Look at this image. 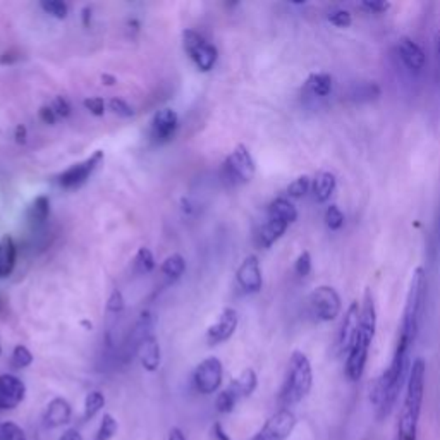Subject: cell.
Masks as SVG:
<instances>
[{
  "mask_svg": "<svg viewBox=\"0 0 440 440\" xmlns=\"http://www.w3.org/2000/svg\"><path fill=\"white\" fill-rule=\"evenodd\" d=\"M408 353L409 346L397 342L396 353H394V358L390 361L389 368L377 378L374 389H371L370 399L375 408H377L378 420L387 418L390 415V411L396 406L402 385H404V382H408L409 368H411Z\"/></svg>",
  "mask_w": 440,
  "mask_h": 440,
  "instance_id": "6da1fadb",
  "label": "cell"
},
{
  "mask_svg": "<svg viewBox=\"0 0 440 440\" xmlns=\"http://www.w3.org/2000/svg\"><path fill=\"white\" fill-rule=\"evenodd\" d=\"M425 377H427V363L423 358H416L409 368L408 382H406V397L397 421L396 440H416L418 437V421L421 415L425 394Z\"/></svg>",
  "mask_w": 440,
  "mask_h": 440,
  "instance_id": "7a4b0ae2",
  "label": "cell"
},
{
  "mask_svg": "<svg viewBox=\"0 0 440 440\" xmlns=\"http://www.w3.org/2000/svg\"><path fill=\"white\" fill-rule=\"evenodd\" d=\"M375 329H377V310H375L374 296L370 289L364 291L363 306L360 311V329L348 351L346 360V375L351 382H358L367 367L368 351L374 341Z\"/></svg>",
  "mask_w": 440,
  "mask_h": 440,
  "instance_id": "3957f363",
  "label": "cell"
},
{
  "mask_svg": "<svg viewBox=\"0 0 440 440\" xmlns=\"http://www.w3.org/2000/svg\"><path fill=\"white\" fill-rule=\"evenodd\" d=\"M311 385H313V371H311L310 360L304 353L294 351L289 360L288 375L279 394L282 409H288V406L303 401L310 394Z\"/></svg>",
  "mask_w": 440,
  "mask_h": 440,
  "instance_id": "277c9868",
  "label": "cell"
},
{
  "mask_svg": "<svg viewBox=\"0 0 440 440\" xmlns=\"http://www.w3.org/2000/svg\"><path fill=\"white\" fill-rule=\"evenodd\" d=\"M425 296H427V274L418 267L413 272L411 281H409L408 294H406L404 311H402L401 334L399 341L411 346L418 336L421 311H423Z\"/></svg>",
  "mask_w": 440,
  "mask_h": 440,
  "instance_id": "5b68a950",
  "label": "cell"
},
{
  "mask_svg": "<svg viewBox=\"0 0 440 440\" xmlns=\"http://www.w3.org/2000/svg\"><path fill=\"white\" fill-rule=\"evenodd\" d=\"M310 310L315 318L322 322L336 320L341 313V296L330 285H320L310 294Z\"/></svg>",
  "mask_w": 440,
  "mask_h": 440,
  "instance_id": "8992f818",
  "label": "cell"
},
{
  "mask_svg": "<svg viewBox=\"0 0 440 440\" xmlns=\"http://www.w3.org/2000/svg\"><path fill=\"white\" fill-rule=\"evenodd\" d=\"M184 38V48L190 54V57L193 59V62L197 64V67L203 73H208L210 69H213L217 62V48L212 43H208L200 33L193 31V29H186L183 33Z\"/></svg>",
  "mask_w": 440,
  "mask_h": 440,
  "instance_id": "52a82bcc",
  "label": "cell"
},
{
  "mask_svg": "<svg viewBox=\"0 0 440 440\" xmlns=\"http://www.w3.org/2000/svg\"><path fill=\"white\" fill-rule=\"evenodd\" d=\"M255 174V162L244 145H238L224 162V178L232 184L248 183Z\"/></svg>",
  "mask_w": 440,
  "mask_h": 440,
  "instance_id": "ba28073f",
  "label": "cell"
},
{
  "mask_svg": "<svg viewBox=\"0 0 440 440\" xmlns=\"http://www.w3.org/2000/svg\"><path fill=\"white\" fill-rule=\"evenodd\" d=\"M222 378H224V368H222L220 360L213 356L203 360L193 374L194 387L198 392L205 396H210L220 389Z\"/></svg>",
  "mask_w": 440,
  "mask_h": 440,
  "instance_id": "9c48e42d",
  "label": "cell"
},
{
  "mask_svg": "<svg viewBox=\"0 0 440 440\" xmlns=\"http://www.w3.org/2000/svg\"><path fill=\"white\" fill-rule=\"evenodd\" d=\"M296 427L294 413L289 409H279L276 415L270 416L251 440H288L291 437L292 430Z\"/></svg>",
  "mask_w": 440,
  "mask_h": 440,
  "instance_id": "30bf717a",
  "label": "cell"
},
{
  "mask_svg": "<svg viewBox=\"0 0 440 440\" xmlns=\"http://www.w3.org/2000/svg\"><path fill=\"white\" fill-rule=\"evenodd\" d=\"M104 160V152H95L90 159H86L85 162H80V164L73 165L67 171H64L62 174L59 176V184L66 190H74V187H80L81 184H85L88 180L92 172L95 171L100 165V162Z\"/></svg>",
  "mask_w": 440,
  "mask_h": 440,
  "instance_id": "8fae6325",
  "label": "cell"
},
{
  "mask_svg": "<svg viewBox=\"0 0 440 440\" xmlns=\"http://www.w3.org/2000/svg\"><path fill=\"white\" fill-rule=\"evenodd\" d=\"M26 385L16 375H0V409H14L24 401Z\"/></svg>",
  "mask_w": 440,
  "mask_h": 440,
  "instance_id": "7c38bea8",
  "label": "cell"
},
{
  "mask_svg": "<svg viewBox=\"0 0 440 440\" xmlns=\"http://www.w3.org/2000/svg\"><path fill=\"white\" fill-rule=\"evenodd\" d=\"M236 279L241 285L244 292H258L262 289L263 279H262V270H260V262L255 255L248 257L246 260L241 263L236 274Z\"/></svg>",
  "mask_w": 440,
  "mask_h": 440,
  "instance_id": "4fadbf2b",
  "label": "cell"
},
{
  "mask_svg": "<svg viewBox=\"0 0 440 440\" xmlns=\"http://www.w3.org/2000/svg\"><path fill=\"white\" fill-rule=\"evenodd\" d=\"M238 311L232 310V308H225L220 313L219 320L215 325H212L206 332V339L210 344H220V342L229 341L232 337V334L236 332V327H238Z\"/></svg>",
  "mask_w": 440,
  "mask_h": 440,
  "instance_id": "5bb4252c",
  "label": "cell"
},
{
  "mask_svg": "<svg viewBox=\"0 0 440 440\" xmlns=\"http://www.w3.org/2000/svg\"><path fill=\"white\" fill-rule=\"evenodd\" d=\"M179 126L178 112L172 108H162L155 114L152 120V136L159 143L169 141L174 136L176 129Z\"/></svg>",
  "mask_w": 440,
  "mask_h": 440,
  "instance_id": "9a60e30c",
  "label": "cell"
},
{
  "mask_svg": "<svg viewBox=\"0 0 440 440\" xmlns=\"http://www.w3.org/2000/svg\"><path fill=\"white\" fill-rule=\"evenodd\" d=\"M397 54L406 67L413 73H421L427 64V55L421 50V47L411 38H401L397 41Z\"/></svg>",
  "mask_w": 440,
  "mask_h": 440,
  "instance_id": "2e32d148",
  "label": "cell"
},
{
  "mask_svg": "<svg viewBox=\"0 0 440 440\" xmlns=\"http://www.w3.org/2000/svg\"><path fill=\"white\" fill-rule=\"evenodd\" d=\"M360 311L361 308L358 306V303H351L349 304L348 311L344 315V320H342L341 330H339V337H337V344H339L341 351H349L351 348L353 341H355L356 334H358L360 329Z\"/></svg>",
  "mask_w": 440,
  "mask_h": 440,
  "instance_id": "e0dca14e",
  "label": "cell"
},
{
  "mask_svg": "<svg viewBox=\"0 0 440 440\" xmlns=\"http://www.w3.org/2000/svg\"><path fill=\"white\" fill-rule=\"evenodd\" d=\"M71 418H73V408H71L69 401L64 397L52 399L43 413V423L48 428H59L62 425H67Z\"/></svg>",
  "mask_w": 440,
  "mask_h": 440,
  "instance_id": "ac0fdd59",
  "label": "cell"
},
{
  "mask_svg": "<svg viewBox=\"0 0 440 440\" xmlns=\"http://www.w3.org/2000/svg\"><path fill=\"white\" fill-rule=\"evenodd\" d=\"M138 356H140L141 367L146 371H157L160 367V346L153 336H146L138 346Z\"/></svg>",
  "mask_w": 440,
  "mask_h": 440,
  "instance_id": "d6986e66",
  "label": "cell"
},
{
  "mask_svg": "<svg viewBox=\"0 0 440 440\" xmlns=\"http://www.w3.org/2000/svg\"><path fill=\"white\" fill-rule=\"evenodd\" d=\"M16 257L17 248L14 239L10 236H3L0 239V279L13 274L14 267H16Z\"/></svg>",
  "mask_w": 440,
  "mask_h": 440,
  "instance_id": "ffe728a7",
  "label": "cell"
},
{
  "mask_svg": "<svg viewBox=\"0 0 440 440\" xmlns=\"http://www.w3.org/2000/svg\"><path fill=\"white\" fill-rule=\"evenodd\" d=\"M336 184H337L336 176H334L332 172H329V171L318 172L313 179V186H311L315 200L325 203L330 197H332L334 191H336Z\"/></svg>",
  "mask_w": 440,
  "mask_h": 440,
  "instance_id": "44dd1931",
  "label": "cell"
},
{
  "mask_svg": "<svg viewBox=\"0 0 440 440\" xmlns=\"http://www.w3.org/2000/svg\"><path fill=\"white\" fill-rule=\"evenodd\" d=\"M257 385H258L257 374H255V370L248 368V370H244L238 378H234V381L231 382V385H229L227 389L231 390L239 401L243 399V397L251 396V394L255 392V389H257Z\"/></svg>",
  "mask_w": 440,
  "mask_h": 440,
  "instance_id": "7402d4cb",
  "label": "cell"
},
{
  "mask_svg": "<svg viewBox=\"0 0 440 440\" xmlns=\"http://www.w3.org/2000/svg\"><path fill=\"white\" fill-rule=\"evenodd\" d=\"M288 225L285 222L277 220V219H270L267 224L262 225L260 232H258V243H260L262 248H270L276 241H279L284 232L288 231Z\"/></svg>",
  "mask_w": 440,
  "mask_h": 440,
  "instance_id": "603a6c76",
  "label": "cell"
},
{
  "mask_svg": "<svg viewBox=\"0 0 440 440\" xmlns=\"http://www.w3.org/2000/svg\"><path fill=\"white\" fill-rule=\"evenodd\" d=\"M269 213L270 219H277L285 222V224H292L298 219V210L292 205L291 201L285 200V198H276L269 205Z\"/></svg>",
  "mask_w": 440,
  "mask_h": 440,
  "instance_id": "cb8c5ba5",
  "label": "cell"
},
{
  "mask_svg": "<svg viewBox=\"0 0 440 440\" xmlns=\"http://www.w3.org/2000/svg\"><path fill=\"white\" fill-rule=\"evenodd\" d=\"M306 90L313 97L325 99L332 92V76L327 73H313L306 80Z\"/></svg>",
  "mask_w": 440,
  "mask_h": 440,
  "instance_id": "d4e9b609",
  "label": "cell"
},
{
  "mask_svg": "<svg viewBox=\"0 0 440 440\" xmlns=\"http://www.w3.org/2000/svg\"><path fill=\"white\" fill-rule=\"evenodd\" d=\"M105 406V396L100 390H92L88 396L85 397V408H83V418L85 421L95 418L97 415L104 409Z\"/></svg>",
  "mask_w": 440,
  "mask_h": 440,
  "instance_id": "484cf974",
  "label": "cell"
},
{
  "mask_svg": "<svg viewBox=\"0 0 440 440\" xmlns=\"http://www.w3.org/2000/svg\"><path fill=\"white\" fill-rule=\"evenodd\" d=\"M160 269L167 277H171V279H178V277H180L184 274L186 262H184V258L180 257V255L174 253V255H171V257L165 258V262L162 263Z\"/></svg>",
  "mask_w": 440,
  "mask_h": 440,
  "instance_id": "4316f807",
  "label": "cell"
},
{
  "mask_svg": "<svg viewBox=\"0 0 440 440\" xmlns=\"http://www.w3.org/2000/svg\"><path fill=\"white\" fill-rule=\"evenodd\" d=\"M381 97V88H378L377 83H363L353 88L351 99L356 101H368L375 100Z\"/></svg>",
  "mask_w": 440,
  "mask_h": 440,
  "instance_id": "83f0119b",
  "label": "cell"
},
{
  "mask_svg": "<svg viewBox=\"0 0 440 440\" xmlns=\"http://www.w3.org/2000/svg\"><path fill=\"white\" fill-rule=\"evenodd\" d=\"M118 430H119L118 420L107 413L100 421V427L95 435V440H112L115 437V434H118Z\"/></svg>",
  "mask_w": 440,
  "mask_h": 440,
  "instance_id": "f1b7e54d",
  "label": "cell"
},
{
  "mask_svg": "<svg viewBox=\"0 0 440 440\" xmlns=\"http://www.w3.org/2000/svg\"><path fill=\"white\" fill-rule=\"evenodd\" d=\"M48 212H50V201L45 194H40L35 201H33L31 208H29V219L33 222H45L48 217Z\"/></svg>",
  "mask_w": 440,
  "mask_h": 440,
  "instance_id": "f546056e",
  "label": "cell"
},
{
  "mask_svg": "<svg viewBox=\"0 0 440 440\" xmlns=\"http://www.w3.org/2000/svg\"><path fill=\"white\" fill-rule=\"evenodd\" d=\"M40 6L45 13L57 17V20H64V17H67V13H69V7L62 0H41Z\"/></svg>",
  "mask_w": 440,
  "mask_h": 440,
  "instance_id": "4dcf8cb0",
  "label": "cell"
},
{
  "mask_svg": "<svg viewBox=\"0 0 440 440\" xmlns=\"http://www.w3.org/2000/svg\"><path fill=\"white\" fill-rule=\"evenodd\" d=\"M0 440H28L24 430L14 421H3L0 425Z\"/></svg>",
  "mask_w": 440,
  "mask_h": 440,
  "instance_id": "1f68e13d",
  "label": "cell"
},
{
  "mask_svg": "<svg viewBox=\"0 0 440 440\" xmlns=\"http://www.w3.org/2000/svg\"><path fill=\"white\" fill-rule=\"evenodd\" d=\"M310 187H311L310 178H308V176H299L298 179H294L291 184H289L285 193H288L291 198H303L304 194L310 191Z\"/></svg>",
  "mask_w": 440,
  "mask_h": 440,
  "instance_id": "d6a6232c",
  "label": "cell"
},
{
  "mask_svg": "<svg viewBox=\"0 0 440 440\" xmlns=\"http://www.w3.org/2000/svg\"><path fill=\"white\" fill-rule=\"evenodd\" d=\"M10 361H13V367L17 368V370H21V368H26L29 367V364L33 363V355L31 351H29L26 346H16L13 351V358H10Z\"/></svg>",
  "mask_w": 440,
  "mask_h": 440,
  "instance_id": "836d02e7",
  "label": "cell"
},
{
  "mask_svg": "<svg viewBox=\"0 0 440 440\" xmlns=\"http://www.w3.org/2000/svg\"><path fill=\"white\" fill-rule=\"evenodd\" d=\"M236 402H238V397H236L231 390L225 389V390H222L219 396H217L215 408H217V411L222 413V415H225V413H231L232 409H234Z\"/></svg>",
  "mask_w": 440,
  "mask_h": 440,
  "instance_id": "e575fe53",
  "label": "cell"
},
{
  "mask_svg": "<svg viewBox=\"0 0 440 440\" xmlns=\"http://www.w3.org/2000/svg\"><path fill=\"white\" fill-rule=\"evenodd\" d=\"M325 224L330 231H339L344 225V213L341 212L337 205H330L325 210Z\"/></svg>",
  "mask_w": 440,
  "mask_h": 440,
  "instance_id": "d590c367",
  "label": "cell"
},
{
  "mask_svg": "<svg viewBox=\"0 0 440 440\" xmlns=\"http://www.w3.org/2000/svg\"><path fill=\"white\" fill-rule=\"evenodd\" d=\"M136 265L141 272H150L155 267V260H153V255L148 248H140L136 255Z\"/></svg>",
  "mask_w": 440,
  "mask_h": 440,
  "instance_id": "8d00e7d4",
  "label": "cell"
},
{
  "mask_svg": "<svg viewBox=\"0 0 440 440\" xmlns=\"http://www.w3.org/2000/svg\"><path fill=\"white\" fill-rule=\"evenodd\" d=\"M329 21L332 22L334 26H337V28H348V26H351L353 16L349 10L336 9L329 14Z\"/></svg>",
  "mask_w": 440,
  "mask_h": 440,
  "instance_id": "74e56055",
  "label": "cell"
},
{
  "mask_svg": "<svg viewBox=\"0 0 440 440\" xmlns=\"http://www.w3.org/2000/svg\"><path fill=\"white\" fill-rule=\"evenodd\" d=\"M294 270L299 277H306L311 272V257L308 251H303L298 258H296Z\"/></svg>",
  "mask_w": 440,
  "mask_h": 440,
  "instance_id": "f35d334b",
  "label": "cell"
},
{
  "mask_svg": "<svg viewBox=\"0 0 440 440\" xmlns=\"http://www.w3.org/2000/svg\"><path fill=\"white\" fill-rule=\"evenodd\" d=\"M108 107H111V111L114 112V114L120 115V118H131V115H134L133 107H129L126 101L120 99H112L108 101Z\"/></svg>",
  "mask_w": 440,
  "mask_h": 440,
  "instance_id": "ab89813d",
  "label": "cell"
},
{
  "mask_svg": "<svg viewBox=\"0 0 440 440\" xmlns=\"http://www.w3.org/2000/svg\"><path fill=\"white\" fill-rule=\"evenodd\" d=\"M83 105H85L86 111L92 112V114L97 115V118H100V115L105 114V101L104 99H100V97L86 99L85 101H83Z\"/></svg>",
  "mask_w": 440,
  "mask_h": 440,
  "instance_id": "60d3db41",
  "label": "cell"
},
{
  "mask_svg": "<svg viewBox=\"0 0 440 440\" xmlns=\"http://www.w3.org/2000/svg\"><path fill=\"white\" fill-rule=\"evenodd\" d=\"M107 308H108V311H114V313H119V311H122L124 310L122 292L118 291V289H114V291H112V294H111V298H108Z\"/></svg>",
  "mask_w": 440,
  "mask_h": 440,
  "instance_id": "b9f144b4",
  "label": "cell"
},
{
  "mask_svg": "<svg viewBox=\"0 0 440 440\" xmlns=\"http://www.w3.org/2000/svg\"><path fill=\"white\" fill-rule=\"evenodd\" d=\"M50 107L54 108V112H55V114H57V118H67V115L71 114L69 101H67L66 99H62V97H57V99L54 100V104H52Z\"/></svg>",
  "mask_w": 440,
  "mask_h": 440,
  "instance_id": "7bdbcfd3",
  "label": "cell"
},
{
  "mask_svg": "<svg viewBox=\"0 0 440 440\" xmlns=\"http://www.w3.org/2000/svg\"><path fill=\"white\" fill-rule=\"evenodd\" d=\"M363 9L370 10V13H375V14H382L385 13L387 9L390 7L389 2H377V0H367V2H361L360 3Z\"/></svg>",
  "mask_w": 440,
  "mask_h": 440,
  "instance_id": "ee69618b",
  "label": "cell"
},
{
  "mask_svg": "<svg viewBox=\"0 0 440 440\" xmlns=\"http://www.w3.org/2000/svg\"><path fill=\"white\" fill-rule=\"evenodd\" d=\"M40 119L43 120L45 124H55V120H57V114H55L54 108H52L50 105H43V107L40 108Z\"/></svg>",
  "mask_w": 440,
  "mask_h": 440,
  "instance_id": "f6af8a7d",
  "label": "cell"
},
{
  "mask_svg": "<svg viewBox=\"0 0 440 440\" xmlns=\"http://www.w3.org/2000/svg\"><path fill=\"white\" fill-rule=\"evenodd\" d=\"M212 439L213 440H231V437H229L227 434H225L224 427H222L220 421H215L212 427Z\"/></svg>",
  "mask_w": 440,
  "mask_h": 440,
  "instance_id": "bcb514c9",
  "label": "cell"
},
{
  "mask_svg": "<svg viewBox=\"0 0 440 440\" xmlns=\"http://www.w3.org/2000/svg\"><path fill=\"white\" fill-rule=\"evenodd\" d=\"M26 136H28V131H26V126H24V124H20V126L16 127V133H14V138H16V141L20 143V145H24Z\"/></svg>",
  "mask_w": 440,
  "mask_h": 440,
  "instance_id": "7dc6e473",
  "label": "cell"
},
{
  "mask_svg": "<svg viewBox=\"0 0 440 440\" xmlns=\"http://www.w3.org/2000/svg\"><path fill=\"white\" fill-rule=\"evenodd\" d=\"M59 440H83V435L76 430V428H69V430H66L60 435Z\"/></svg>",
  "mask_w": 440,
  "mask_h": 440,
  "instance_id": "c3c4849f",
  "label": "cell"
},
{
  "mask_svg": "<svg viewBox=\"0 0 440 440\" xmlns=\"http://www.w3.org/2000/svg\"><path fill=\"white\" fill-rule=\"evenodd\" d=\"M167 440H186V435H184V432L180 430V428L174 427V428H171V432H169Z\"/></svg>",
  "mask_w": 440,
  "mask_h": 440,
  "instance_id": "681fc988",
  "label": "cell"
},
{
  "mask_svg": "<svg viewBox=\"0 0 440 440\" xmlns=\"http://www.w3.org/2000/svg\"><path fill=\"white\" fill-rule=\"evenodd\" d=\"M434 50H435V59H437V66L440 71V29H437L434 38Z\"/></svg>",
  "mask_w": 440,
  "mask_h": 440,
  "instance_id": "f907efd6",
  "label": "cell"
},
{
  "mask_svg": "<svg viewBox=\"0 0 440 440\" xmlns=\"http://www.w3.org/2000/svg\"><path fill=\"white\" fill-rule=\"evenodd\" d=\"M90 20H92V7H85L83 9V24L88 28L90 26Z\"/></svg>",
  "mask_w": 440,
  "mask_h": 440,
  "instance_id": "816d5d0a",
  "label": "cell"
},
{
  "mask_svg": "<svg viewBox=\"0 0 440 440\" xmlns=\"http://www.w3.org/2000/svg\"><path fill=\"white\" fill-rule=\"evenodd\" d=\"M101 81H104L107 86H112L115 83V78L108 76V74H104V76H101Z\"/></svg>",
  "mask_w": 440,
  "mask_h": 440,
  "instance_id": "f5cc1de1",
  "label": "cell"
},
{
  "mask_svg": "<svg viewBox=\"0 0 440 440\" xmlns=\"http://www.w3.org/2000/svg\"><path fill=\"white\" fill-rule=\"evenodd\" d=\"M81 325H85L86 329H92L93 323H92V322H88V320H83V322H81Z\"/></svg>",
  "mask_w": 440,
  "mask_h": 440,
  "instance_id": "db71d44e",
  "label": "cell"
},
{
  "mask_svg": "<svg viewBox=\"0 0 440 440\" xmlns=\"http://www.w3.org/2000/svg\"><path fill=\"white\" fill-rule=\"evenodd\" d=\"M0 355H2V346H0Z\"/></svg>",
  "mask_w": 440,
  "mask_h": 440,
  "instance_id": "11a10c76",
  "label": "cell"
},
{
  "mask_svg": "<svg viewBox=\"0 0 440 440\" xmlns=\"http://www.w3.org/2000/svg\"><path fill=\"white\" fill-rule=\"evenodd\" d=\"M0 304H2V303H0Z\"/></svg>",
  "mask_w": 440,
  "mask_h": 440,
  "instance_id": "9f6ffc18",
  "label": "cell"
}]
</instances>
